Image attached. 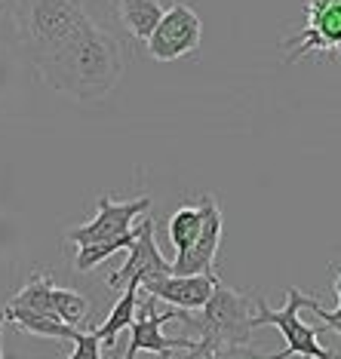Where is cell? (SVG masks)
<instances>
[{
  "label": "cell",
  "mask_w": 341,
  "mask_h": 359,
  "mask_svg": "<svg viewBox=\"0 0 341 359\" xmlns=\"http://www.w3.org/2000/svg\"><path fill=\"white\" fill-rule=\"evenodd\" d=\"M163 13L166 10L160 0H120V19H123V25L129 28V34L135 40H145V43L154 34L157 22L163 19Z\"/></svg>",
  "instance_id": "13"
},
{
  "label": "cell",
  "mask_w": 341,
  "mask_h": 359,
  "mask_svg": "<svg viewBox=\"0 0 341 359\" xmlns=\"http://www.w3.org/2000/svg\"><path fill=\"white\" fill-rule=\"evenodd\" d=\"M200 206H203V227L188 249L175 252V261H173L175 276L215 273V252H218V243H222V209H218V203L209 194L203 197Z\"/></svg>",
  "instance_id": "10"
},
{
  "label": "cell",
  "mask_w": 341,
  "mask_h": 359,
  "mask_svg": "<svg viewBox=\"0 0 341 359\" xmlns=\"http://www.w3.org/2000/svg\"><path fill=\"white\" fill-rule=\"evenodd\" d=\"M154 295H148L142 301V310H139V316H135L133 323H129V350L123 353V359H135L139 353H157V356H173L178 353V350H194L197 347V341H191V338H166L163 334V325L169 320H182V313L185 310H175V307H169L166 313H160L157 307H154Z\"/></svg>",
  "instance_id": "7"
},
{
  "label": "cell",
  "mask_w": 341,
  "mask_h": 359,
  "mask_svg": "<svg viewBox=\"0 0 341 359\" xmlns=\"http://www.w3.org/2000/svg\"><path fill=\"white\" fill-rule=\"evenodd\" d=\"M89 22L83 0H15L13 10L15 37L34 68L65 50Z\"/></svg>",
  "instance_id": "2"
},
{
  "label": "cell",
  "mask_w": 341,
  "mask_h": 359,
  "mask_svg": "<svg viewBox=\"0 0 341 359\" xmlns=\"http://www.w3.org/2000/svg\"><path fill=\"white\" fill-rule=\"evenodd\" d=\"M135 243V231H129L123 236H117V240H108V243H95V246H80L77 252V271L80 273H86V271H93L95 264H102L105 258H111L114 252H120V249H129Z\"/></svg>",
  "instance_id": "17"
},
{
  "label": "cell",
  "mask_w": 341,
  "mask_h": 359,
  "mask_svg": "<svg viewBox=\"0 0 341 359\" xmlns=\"http://www.w3.org/2000/svg\"><path fill=\"white\" fill-rule=\"evenodd\" d=\"M307 295H302L298 289H289L286 292V307L274 310L267 307V301L262 295H255V316H253V329H262V325H277L286 338V347L280 353H271L265 359H289V356H305V359H338L329 347H323L316 341V332L314 325H307L298 320V307H307Z\"/></svg>",
  "instance_id": "4"
},
{
  "label": "cell",
  "mask_w": 341,
  "mask_h": 359,
  "mask_svg": "<svg viewBox=\"0 0 341 359\" xmlns=\"http://www.w3.org/2000/svg\"><path fill=\"white\" fill-rule=\"evenodd\" d=\"M173 273V261H166L157 249V233H154V218L145 212L135 227V243L129 246V258L117 273L108 276V285L126 289V285H148L154 280H163Z\"/></svg>",
  "instance_id": "8"
},
{
  "label": "cell",
  "mask_w": 341,
  "mask_h": 359,
  "mask_svg": "<svg viewBox=\"0 0 341 359\" xmlns=\"http://www.w3.org/2000/svg\"><path fill=\"white\" fill-rule=\"evenodd\" d=\"M6 323H13L15 329L22 332H31V334H40V338H59V341H77L80 338V329L77 325H68L65 320L53 313H40V310H28V307H6L4 310Z\"/></svg>",
  "instance_id": "12"
},
{
  "label": "cell",
  "mask_w": 341,
  "mask_h": 359,
  "mask_svg": "<svg viewBox=\"0 0 341 359\" xmlns=\"http://www.w3.org/2000/svg\"><path fill=\"white\" fill-rule=\"evenodd\" d=\"M286 62L305 55H341V0H307L305 31L283 43Z\"/></svg>",
  "instance_id": "5"
},
{
  "label": "cell",
  "mask_w": 341,
  "mask_h": 359,
  "mask_svg": "<svg viewBox=\"0 0 341 359\" xmlns=\"http://www.w3.org/2000/svg\"><path fill=\"white\" fill-rule=\"evenodd\" d=\"M249 359H258V356H249Z\"/></svg>",
  "instance_id": "20"
},
{
  "label": "cell",
  "mask_w": 341,
  "mask_h": 359,
  "mask_svg": "<svg viewBox=\"0 0 341 359\" xmlns=\"http://www.w3.org/2000/svg\"><path fill=\"white\" fill-rule=\"evenodd\" d=\"M203 43V22L188 4H173L148 37V53L157 62H175L194 55Z\"/></svg>",
  "instance_id": "6"
},
{
  "label": "cell",
  "mask_w": 341,
  "mask_h": 359,
  "mask_svg": "<svg viewBox=\"0 0 341 359\" xmlns=\"http://www.w3.org/2000/svg\"><path fill=\"white\" fill-rule=\"evenodd\" d=\"M50 304H53V313L59 316V320H65L68 325H80L89 313L86 295H80V292H74V289H59V285H53Z\"/></svg>",
  "instance_id": "16"
},
{
  "label": "cell",
  "mask_w": 341,
  "mask_h": 359,
  "mask_svg": "<svg viewBox=\"0 0 341 359\" xmlns=\"http://www.w3.org/2000/svg\"><path fill=\"white\" fill-rule=\"evenodd\" d=\"M0 4H4V0H0Z\"/></svg>",
  "instance_id": "21"
},
{
  "label": "cell",
  "mask_w": 341,
  "mask_h": 359,
  "mask_svg": "<svg viewBox=\"0 0 341 359\" xmlns=\"http://www.w3.org/2000/svg\"><path fill=\"white\" fill-rule=\"evenodd\" d=\"M68 359H102V338L95 332H80L74 341V353Z\"/></svg>",
  "instance_id": "19"
},
{
  "label": "cell",
  "mask_w": 341,
  "mask_h": 359,
  "mask_svg": "<svg viewBox=\"0 0 341 359\" xmlns=\"http://www.w3.org/2000/svg\"><path fill=\"white\" fill-rule=\"evenodd\" d=\"M200 227H203V206H182L178 212H173V218H169V243L175 246V252L188 249L197 240Z\"/></svg>",
  "instance_id": "15"
},
{
  "label": "cell",
  "mask_w": 341,
  "mask_h": 359,
  "mask_svg": "<svg viewBox=\"0 0 341 359\" xmlns=\"http://www.w3.org/2000/svg\"><path fill=\"white\" fill-rule=\"evenodd\" d=\"M123 71H126L123 46L95 22H89L53 59L37 65V74L46 86L80 102L105 99L120 83Z\"/></svg>",
  "instance_id": "1"
},
{
  "label": "cell",
  "mask_w": 341,
  "mask_h": 359,
  "mask_svg": "<svg viewBox=\"0 0 341 359\" xmlns=\"http://www.w3.org/2000/svg\"><path fill=\"white\" fill-rule=\"evenodd\" d=\"M145 212H151V197H139L129 203H114L108 194L99 197V212H95L93 222L71 227L68 240L77 243V246H95V243H108L117 240L133 231V224H139V218Z\"/></svg>",
  "instance_id": "9"
},
{
  "label": "cell",
  "mask_w": 341,
  "mask_h": 359,
  "mask_svg": "<svg viewBox=\"0 0 341 359\" xmlns=\"http://www.w3.org/2000/svg\"><path fill=\"white\" fill-rule=\"evenodd\" d=\"M335 295H338V307L335 310H326L320 301H314V298L307 301V307L314 310L316 320H323V329H332V332L341 334V273L335 276Z\"/></svg>",
  "instance_id": "18"
},
{
  "label": "cell",
  "mask_w": 341,
  "mask_h": 359,
  "mask_svg": "<svg viewBox=\"0 0 341 359\" xmlns=\"http://www.w3.org/2000/svg\"><path fill=\"white\" fill-rule=\"evenodd\" d=\"M253 304H255V292L246 295V292L227 289V285L218 280L209 301L203 304V316L197 320L200 325V338L197 347L188 350V359L206 356L213 350H225V347H249V338H253Z\"/></svg>",
  "instance_id": "3"
},
{
  "label": "cell",
  "mask_w": 341,
  "mask_h": 359,
  "mask_svg": "<svg viewBox=\"0 0 341 359\" xmlns=\"http://www.w3.org/2000/svg\"><path fill=\"white\" fill-rule=\"evenodd\" d=\"M139 292H142V285H126L123 292H120V298H117V304L111 307V313H108V320H105L99 329H95V334L105 341V347H114V341H117V334L129 329V323L135 320V307H139Z\"/></svg>",
  "instance_id": "14"
},
{
  "label": "cell",
  "mask_w": 341,
  "mask_h": 359,
  "mask_svg": "<svg viewBox=\"0 0 341 359\" xmlns=\"http://www.w3.org/2000/svg\"><path fill=\"white\" fill-rule=\"evenodd\" d=\"M215 283H218L215 273H194V276L169 273V276H163V280H154L148 285H142V289L148 292V295H154L157 301H166L169 307L191 313V310H200L209 301Z\"/></svg>",
  "instance_id": "11"
}]
</instances>
